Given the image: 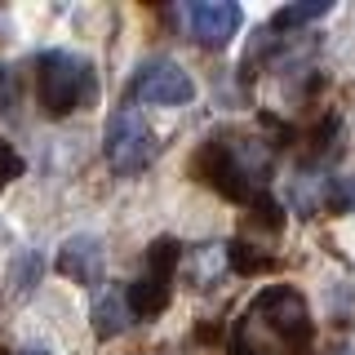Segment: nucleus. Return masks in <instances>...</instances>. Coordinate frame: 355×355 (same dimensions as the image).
Here are the masks:
<instances>
[{
  "mask_svg": "<svg viewBox=\"0 0 355 355\" xmlns=\"http://www.w3.org/2000/svg\"><path fill=\"white\" fill-rule=\"evenodd\" d=\"M315 347V320L293 284H266L231 329L227 355H306Z\"/></svg>",
  "mask_w": 355,
  "mask_h": 355,
  "instance_id": "obj_1",
  "label": "nucleus"
},
{
  "mask_svg": "<svg viewBox=\"0 0 355 355\" xmlns=\"http://www.w3.org/2000/svg\"><path fill=\"white\" fill-rule=\"evenodd\" d=\"M196 178L205 187H214L218 196L236 200V205L258 209L266 205V173H271V147L262 138L244 129H222L214 138L200 142L196 160H191Z\"/></svg>",
  "mask_w": 355,
  "mask_h": 355,
  "instance_id": "obj_2",
  "label": "nucleus"
},
{
  "mask_svg": "<svg viewBox=\"0 0 355 355\" xmlns=\"http://www.w3.org/2000/svg\"><path fill=\"white\" fill-rule=\"evenodd\" d=\"M36 94L40 107L49 116H71V111H85L98 94L94 80V62L80 58L71 49H49L36 58Z\"/></svg>",
  "mask_w": 355,
  "mask_h": 355,
  "instance_id": "obj_3",
  "label": "nucleus"
},
{
  "mask_svg": "<svg viewBox=\"0 0 355 355\" xmlns=\"http://www.w3.org/2000/svg\"><path fill=\"white\" fill-rule=\"evenodd\" d=\"M178 262H182V244L178 240H155L142 258V271L138 280L129 284V311L138 320H155L164 315L173 302V275H178Z\"/></svg>",
  "mask_w": 355,
  "mask_h": 355,
  "instance_id": "obj_4",
  "label": "nucleus"
},
{
  "mask_svg": "<svg viewBox=\"0 0 355 355\" xmlns=\"http://www.w3.org/2000/svg\"><path fill=\"white\" fill-rule=\"evenodd\" d=\"M103 155H107L111 169L125 173V178L151 164V155H155V133H151V125L142 120V111L133 107V103H125V107L111 111L107 138H103Z\"/></svg>",
  "mask_w": 355,
  "mask_h": 355,
  "instance_id": "obj_5",
  "label": "nucleus"
},
{
  "mask_svg": "<svg viewBox=\"0 0 355 355\" xmlns=\"http://www.w3.org/2000/svg\"><path fill=\"white\" fill-rule=\"evenodd\" d=\"M129 94L138 103H151V107H187L196 98V80L169 58H147L133 71Z\"/></svg>",
  "mask_w": 355,
  "mask_h": 355,
  "instance_id": "obj_6",
  "label": "nucleus"
},
{
  "mask_svg": "<svg viewBox=\"0 0 355 355\" xmlns=\"http://www.w3.org/2000/svg\"><path fill=\"white\" fill-rule=\"evenodd\" d=\"M182 14H187L196 44H205V49H222L240 31V5H231V0H196Z\"/></svg>",
  "mask_w": 355,
  "mask_h": 355,
  "instance_id": "obj_7",
  "label": "nucleus"
},
{
  "mask_svg": "<svg viewBox=\"0 0 355 355\" xmlns=\"http://www.w3.org/2000/svg\"><path fill=\"white\" fill-rule=\"evenodd\" d=\"M103 262L107 249L98 236H67L58 244V271L71 284H103Z\"/></svg>",
  "mask_w": 355,
  "mask_h": 355,
  "instance_id": "obj_8",
  "label": "nucleus"
},
{
  "mask_svg": "<svg viewBox=\"0 0 355 355\" xmlns=\"http://www.w3.org/2000/svg\"><path fill=\"white\" fill-rule=\"evenodd\" d=\"M129 293H120V288H98V297H94V333L98 338H120V333L129 329Z\"/></svg>",
  "mask_w": 355,
  "mask_h": 355,
  "instance_id": "obj_9",
  "label": "nucleus"
},
{
  "mask_svg": "<svg viewBox=\"0 0 355 355\" xmlns=\"http://www.w3.org/2000/svg\"><path fill=\"white\" fill-rule=\"evenodd\" d=\"M227 262H231V271H240V275H258V271H271L275 258H266V253H253V244H227Z\"/></svg>",
  "mask_w": 355,
  "mask_h": 355,
  "instance_id": "obj_10",
  "label": "nucleus"
},
{
  "mask_svg": "<svg viewBox=\"0 0 355 355\" xmlns=\"http://www.w3.org/2000/svg\"><path fill=\"white\" fill-rule=\"evenodd\" d=\"M329 9H333L329 0H311V5H284L280 14L271 18V27H284V31H288V27H302V22H315V18H324Z\"/></svg>",
  "mask_w": 355,
  "mask_h": 355,
  "instance_id": "obj_11",
  "label": "nucleus"
},
{
  "mask_svg": "<svg viewBox=\"0 0 355 355\" xmlns=\"http://www.w3.org/2000/svg\"><path fill=\"white\" fill-rule=\"evenodd\" d=\"M36 275H40V258L36 253H22L18 266H14V297H27V288H31Z\"/></svg>",
  "mask_w": 355,
  "mask_h": 355,
  "instance_id": "obj_12",
  "label": "nucleus"
},
{
  "mask_svg": "<svg viewBox=\"0 0 355 355\" xmlns=\"http://www.w3.org/2000/svg\"><path fill=\"white\" fill-rule=\"evenodd\" d=\"M18 173H22V155L9 147V142H0V191H5Z\"/></svg>",
  "mask_w": 355,
  "mask_h": 355,
  "instance_id": "obj_13",
  "label": "nucleus"
},
{
  "mask_svg": "<svg viewBox=\"0 0 355 355\" xmlns=\"http://www.w3.org/2000/svg\"><path fill=\"white\" fill-rule=\"evenodd\" d=\"M333 209H351L355 214V178H333Z\"/></svg>",
  "mask_w": 355,
  "mask_h": 355,
  "instance_id": "obj_14",
  "label": "nucleus"
},
{
  "mask_svg": "<svg viewBox=\"0 0 355 355\" xmlns=\"http://www.w3.org/2000/svg\"><path fill=\"white\" fill-rule=\"evenodd\" d=\"M14 107V89H9V67H0V111Z\"/></svg>",
  "mask_w": 355,
  "mask_h": 355,
  "instance_id": "obj_15",
  "label": "nucleus"
},
{
  "mask_svg": "<svg viewBox=\"0 0 355 355\" xmlns=\"http://www.w3.org/2000/svg\"><path fill=\"white\" fill-rule=\"evenodd\" d=\"M18 355H49V351H44V347H22Z\"/></svg>",
  "mask_w": 355,
  "mask_h": 355,
  "instance_id": "obj_16",
  "label": "nucleus"
}]
</instances>
